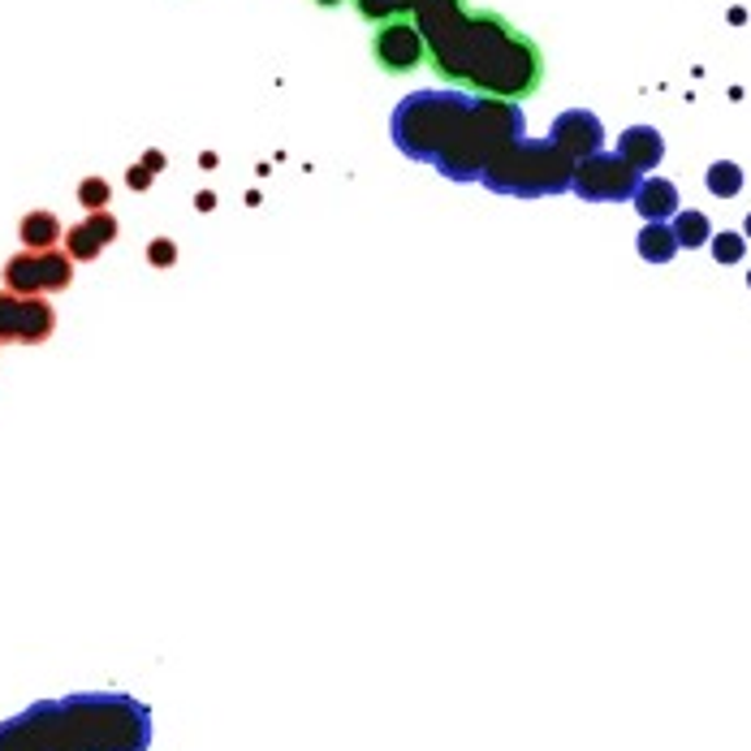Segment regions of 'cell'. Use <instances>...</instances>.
Wrapping results in <instances>:
<instances>
[{"label": "cell", "instance_id": "obj_1", "mask_svg": "<svg viewBox=\"0 0 751 751\" xmlns=\"http://www.w3.org/2000/svg\"><path fill=\"white\" fill-rule=\"evenodd\" d=\"M411 17L423 31L436 79L493 99H531L544 83V52L514 22L467 0H415Z\"/></svg>", "mask_w": 751, "mask_h": 751}, {"label": "cell", "instance_id": "obj_2", "mask_svg": "<svg viewBox=\"0 0 751 751\" xmlns=\"http://www.w3.org/2000/svg\"><path fill=\"white\" fill-rule=\"evenodd\" d=\"M372 57L385 74H411L427 61V44L415 17H394L372 31Z\"/></svg>", "mask_w": 751, "mask_h": 751}, {"label": "cell", "instance_id": "obj_3", "mask_svg": "<svg viewBox=\"0 0 751 751\" xmlns=\"http://www.w3.org/2000/svg\"><path fill=\"white\" fill-rule=\"evenodd\" d=\"M354 4L372 26L394 22V17H411V9H415V0H354Z\"/></svg>", "mask_w": 751, "mask_h": 751}]
</instances>
